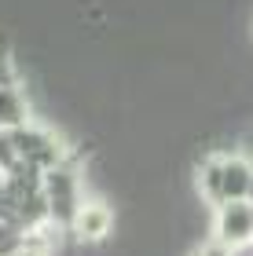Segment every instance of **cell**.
Segmentation results:
<instances>
[{
    "mask_svg": "<svg viewBox=\"0 0 253 256\" xmlns=\"http://www.w3.org/2000/svg\"><path fill=\"white\" fill-rule=\"evenodd\" d=\"M26 249V234L11 224H0V256H15Z\"/></svg>",
    "mask_w": 253,
    "mask_h": 256,
    "instance_id": "cell-8",
    "label": "cell"
},
{
    "mask_svg": "<svg viewBox=\"0 0 253 256\" xmlns=\"http://www.w3.org/2000/svg\"><path fill=\"white\" fill-rule=\"evenodd\" d=\"M11 143H15L19 158L37 165L41 172H48L63 161H70V146L59 132H52L48 124H37V121H26L19 128H11Z\"/></svg>",
    "mask_w": 253,
    "mask_h": 256,
    "instance_id": "cell-2",
    "label": "cell"
},
{
    "mask_svg": "<svg viewBox=\"0 0 253 256\" xmlns=\"http://www.w3.org/2000/svg\"><path fill=\"white\" fill-rule=\"evenodd\" d=\"M41 190H44V198H48L52 227H70V224H74L77 205L85 202V190H81V168L74 165V158L44 172Z\"/></svg>",
    "mask_w": 253,
    "mask_h": 256,
    "instance_id": "cell-1",
    "label": "cell"
},
{
    "mask_svg": "<svg viewBox=\"0 0 253 256\" xmlns=\"http://www.w3.org/2000/svg\"><path fill=\"white\" fill-rule=\"evenodd\" d=\"M249 183H253V158L224 154V202H246Z\"/></svg>",
    "mask_w": 253,
    "mask_h": 256,
    "instance_id": "cell-5",
    "label": "cell"
},
{
    "mask_svg": "<svg viewBox=\"0 0 253 256\" xmlns=\"http://www.w3.org/2000/svg\"><path fill=\"white\" fill-rule=\"evenodd\" d=\"M15 161H19V150H15V143H11V132L0 128V172H8Z\"/></svg>",
    "mask_w": 253,
    "mask_h": 256,
    "instance_id": "cell-10",
    "label": "cell"
},
{
    "mask_svg": "<svg viewBox=\"0 0 253 256\" xmlns=\"http://www.w3.org/2000/svg\"><path fill=\"white\" fill-rule=\"evenodd\" d=\"M194 256H231V249H224L220 242H209V246H202Z\"/></svg>",
    "mask_w": 253,
    "mask_h": 256,
    "instance_id": "cell-11",
    "label": "cell"
},
{
    "mask_svg": "<svg viewBox=\"0 0 253 256\" xmlns=\"http://www.w3.org/2000/svg\"><path fill=\"white\" fill-rule=\"evenodd\" d=\"M0 180H4V172H0Z\"/></svg>",
    "mask_w": 253,
    "mask_h": 256,
    "instance_id": "cell-13",
    "label": "cell"
},
{
    "mask_svg": "<svg viewBox=\"0 0 253 256\" xmlns=\"http://www.w3.org/2000/svg\"><path fill=\"white\" fill-rule=\"evenodd\" d=\"M33 121V106H30V96L22 92L19 84L15 88H0V128L11 132V128Z\"/></svg>",
    "mask_w": 253,
    "mask_h": 256,
    "instance_id": "cell-7",
    "label": "cell"
},
{
    "mask_svg": "<svg viewBox=\"0 0 253 256\" xmlns=\"http://www.w3.org/2000/svg\"><path fill=\"white\" fill-rule=\"evenodd\" d=\"M19 84V66L15 55L8 52V44H0V88H15Z\"/></svg>",
    "mask_w": 253,
    "mask_h": 256,
    "instance_id": "cell-9",
    "label": "cell"
},
{
    "mask_svg": "<svg viewBox=\"0 0 253 256\" xmlns=\"http://www.w3.org/2000/svg\"><path fill=\"white\" fill-rule=\"evenodd\" d=\"M70 230H74V238L81 242V246H99L114 230V208L107 202H99V198H85V202L77 205V212H74Z\"/></svg>",
    "mask_w": 253,
    "mask_h": 256,
    "instance_id": "cell-4",
    "label": "cell"
},
{
    "mask_svg": "<svg viewBox=\"0 0 253 256\" xmlns=\"http://www.w3.org/2000/svg\"><path fill=\"white\" fill-rule=\"evenodd\" d=\"M213 242H220L231 252L253 246V205L249 202H224L213 220Z\"/></svg>",
    "mask_w": 253,
    "mask_h": 256,
    "instance_id": "cell-3",
    "label": "cell"
},
{
    "mask_svg": "<svg viewBox=\"0 0 253 256\" xmlns=\"http://www.w3.org/2000/svg\"><path fill=\"white\" fill-rule=\"evenodd\" d=\"M246 202H249V205H253V183H249V194H246Z\"/></svg>",
    "mask_w": 253,
    "mask_h": 256,
    "instance_id": "cell-12",
    "label": "cell"
},
{
    "mask_svg": "<svg viewBox=\"0 0 253 256\" xmlns=\"http://www.w3.org/2000/svg\"><path fill=\"white\" fill-rule=\"evenodd\" d=\"M198 198L205 205H224V154H209L198 165Z\"/></svg>",
    "mask_w": 253,
    "mask_h": 256,
    "instance_id": "cell-6",
    "label": "cell"
}]
</instances>
